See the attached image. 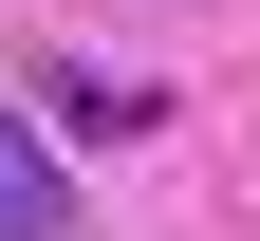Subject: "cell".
<instances>
[{"label":"cell","mask_w":260,"mask_h":241,"mask_svg":"<svg viewBox=\"0 0 260 241\" xmlns=\"http://www.w3.org/2000/svg\"><path fill=\"white\" fill-rule=\"evenodd\" d=\"M56 223H75V186H56V149H38V130L0 112V241H56Z\"/></svg>","instance_id":"obj_1"}]
</instances>
